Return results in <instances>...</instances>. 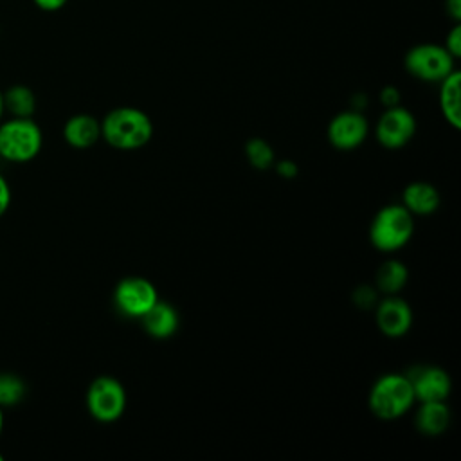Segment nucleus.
<instances>
[{
	"label": "nucleus",
	"instance_id": "nucleus-2",
	"mask_svg": "<svg viewBox=\"0 0 461 461\" xmlns=\"http://www.w3.org/2000/svg\"><path fill=\"white\" fill-rule=\"evenodd\" d=\"M41 146V130L31 117H11L0 122V158L25 164L38 157Z\"/></svg>",
	"mask_w": 461,
	"mask_h": 461
},
{
	"label": "nucleus",
	"instance_id": "nucleus-17",
	"mask_svg": "<svg viewBox=\"0 0 461 461\" xmlns=\"http://www.w3.org/2000/svg\"><path fill=\"white\" fill-rule=\"evenodd\" d=\"M4 94V108L11 117H32L36 110L34 92L25 85H13Z\"/></svg>",
	"mask_w": 461,
	"mask_h": 461
},
{
	"label": "nucleus",
	"instance_id": "nucleus-23",
	"mask_svg": "<svg viewBox=\"0 0 461 461\" xmlns=\"http://www.w3.org/2000/svg\"><path fill=\"white\" fill-rule=\"evenodd\" d=\"M11 185L7 182V178L0 173V218L7 212L9 205H11Z\"/></svg>",
	"mask_w": 461,
	"mask_h": 461
},
{
	"label": "nucleus",
	"instance_id": "nucleus-20",
	"mask_svg": "<svg viewBox=\"0 0 461 461\" xmlns=\"http://www.w3.org/2000/svg\"><path fill=\"white\" fill-rule=\"evenodd\" d=\"M245 153L249 162L258 169H267L274 162V149L263 139H252L245 144Z\"/></svg>",
	"mask_w": 461,
	"mask_h": 461
},
{
	"label": "nucleus",
	"instance_id": "nucleus-21",
	"mask_svg": "<svg viewBox=\"0 0 461 461\" xmlns=\"http://www.w3.org/2000/svg\"><path fill=\"white\" fill-rule=\"evenodd\" d=\"M355 303L360 308H371L376 303V292L371 286L362 285L355 290Z\"/></svg>",
	"mask_w": 461,
	"mask_h": 461
},
{
	"label": "nucleus",
	"instance_id": "nucleus-11",
	"mask_svg": "<svg viewBox=\"0 0 461 461\" xmlns=\"http://www.w3.org/2000/svg\"><path fill=\"white\" fill-rule=\"evenodd\" d=\"M412 313L403 299L389 297L376 306V324L387 337H402L409 331Z\"/></svg>",
	"mask_w": 461,
	"mask_h": 461
},
{
	"label": "nucleus",
	"instance_id": "nucleus-29",
	"mask_svg": "<svg viewBox=\"0 0 461 461\" xmlns=\"http://www.w3.org/2000/svg\"><path fill=\"white\" fill-rule=\"evenodd\" d=\"M4 432V407H0V436Z\"/></svg>",
	"mask_w": 461,
	"mask_h": 461
},
{
	"label": "nucleus",
	"instance_id": "nucleus-27",
	"mask_svg": "<svg viewBox=\"0 0 461 461\" xmlns=\"http://www.w3.org/2000/svg\"><path fill=\"white\" fill-rule=\"evenodd\" d=\"M445 5H447V13L454 20L461 18V0H445Z\"/></svg>",
	"mask_w": 461,
	"mask_h": 461
},
{
	"label": "nucleus",
	"instance_id": "nucleus-18",
	"mask_svg": "<svg viewBox=\"0 0 461 461\" xmlns=\"http://www.w3.org/2000/svg\"><path fill=\"white\" fill-rule=\"evenodd\" d=\"M407 283V267L400 261H385L376 272V286L385 294H396Z\"/></svg>",
	"mask_w": 461,
	"mask_h": 461
},
{
	"label": "nucleus",
	"instance_id": "nucleus-14",
	"mask_svg": "<svg viewBox=\"0 0 461 461\" xmlns=\"http://www.w3.org/2000/svg\"><path fill=\"white\" fill-rule=\"evenodd\" d=\"M403 203L409 212L430 214L439 205V193L427 182H412L403 189Z\"/></svg>",
	"mask_w": 461,
	"mask_h": 461
},
{
	"label": "nucleus",
	"instance_id": "nucleus-4",
	"mask_svg": "<svg viewBox=\"0 0 461 461\" xmlns=\"http://www.w3.org/2000/svg\"><path fill=\"white\" fill-rule=\"evenodd\" d=\"M412 229V212L403 205H387L376 212L369 229V238L378 250L391 252L409 241Z\"/></svg>",
	"mask_w": 461,
	"mask_h": 461
},
{
	"label": "nucleus",
	"instance_id": "nucleus-9",
	"mask_svg": "<svg viewBox=\"0 0 461 461\" xmlns=\"http://www.w3.org/2000/svg\"><path fill=\"white\" fill-rule=\"evenodd\" d=\"M367 135V122L360 112H342L328 126L330 142L339 149H353Z\"/></svg>",
	"mask_w": 461,
	"mask_h": 461
},
{
	"label": "nucleus",
	"instance_id": "nucleus-6",
	"mask_svg": "<svg viewBox=\"0 0 461 461\" xmlns=\"http://www.w3.org/2000/svg\"><path fill=\"white\" fill-rule=\"evenodd\" d=\"M126 405V394L122 385L112 376L95 378L86 391L88 412L103 423L121 418Z\"/></svg>",
	"mask_w": 461,
	"mask_h": 461
},
{
	"label": "nucleus",
	"instance_id": "nucleus-1",
	"mask_svg": "<svg viewBox=\"0 0 461 461\" xmlns=\"http://www.w3.org/2000/svg\"><path fill=\"white\" fill-rule=\"evenodd\" d=\"M149 117L137 108H115L101 122V135L117 149H137L151 137Z\"/></svg>",
	"mask_w": 461,
	"mask_h": 461
},
{
	"label": "nucleus",
	"instance_id": "nucleus-16",
	"mask_svg": "<svg viewBox=\"0 0 461 461\" xmlns=\"http://www.w3.org/2000/svg\"><path fill=\"white\" fill-rule=\"evenodd\" d=\"M459 72L452 70L447 77L441 79V90H439V106L445 115V119L454 126H461V115H459Z\"/></svg>",
	"mask_w": 461,
	"mask_h": 461
},
{
	"label": "nucleus",
	"instance_id": "nucleus-22",
	"mask_svg": "<svg viewBox=\"0 0 461 461\" xmlns=\"http://www.w3.org/2000/svg\"><path fill=\"white\" fill-rule=\"evenodd\" d=\"M445 49L457 58L461 54V27L456 25L452 27V31L447 34V41H445Z\"/></svg>",
	"mask_w": 461,
	"mask_h": 461
},
{
	"label": "nucleus",
	"instance_id": "nucleus-15",
	"mask_svg": "<svg viewBox=\"0 0 461 461\" xmlns=\"http://www.w3.org/2000/svg\"><path fill=\"white\" fill-rule=\"evenodd\" d=\"M450 412L443 402H421L416 412V427L429 436L441 434L448 427Z\"/></svg>",
	"mask_w": 461,
	"mask_h": 461
},
{
	"label": "nucleus",
	"instance_id": "nucleus-10",
	"mask_svg": "<svg viewBox=\"0 0 461 461\" xmlns=\"http://www.w3.org/2000/svg\"><path fill=\"white\" fill-rule=\"evenodd\" d=\"M407 378L420 402H443L450 393V378L439 367H416Z\"/></svg>",
	"mask_w": 461,
	"mask_h": 461
},
{
	"label": "nucleus",
	"instance_id": "nucleus-30",
	"mask_svg": "<svg viewBox=\"0 0 461 461\" xmlns=\"http://www.w3.org/2000/svg\"><path fill=\"white\" fill-rule=\"evenodd\" d=\"M0 461H2V454H0Z\"/></svg>",
	"mask_w": 461,
	"mask_h": 461
},
{
	"label": "nucleus",
	"instance_id": "nucleus-3",
	"mask_svg": "<svg viewBox=\"0 0 461 461\" xmlns=\"http://www.w3.org/2000/svg\"><path fill=\"white\" fill-rule=\"evenodd\" d=\"M414 391L407 375H384L369 393V407L382 420L402 416L414 402Z\"/></svg>",
	"mask_w": 461,
	"mask_h": 461
},
{
	"label": "nucleus",
	"instance_id": "nucleus-24",
	"mask_svg": "<svg viewBox=\"0 0 461 461\" xmlns=\"http://www.w3.org/2000/svg\"><path fill=\"white\" fill-rule=\"evenodd\" d=\"M380 99L382 103L391 108V106H398V101H400V92L394 88V86H385L380 94Z\"/></svg>",
	"mask_w": 461,
	"mask_h": 461
},
{
	"label": "nucleus",
	"instance_id": "nucleus-5",
	"mask_svg": "<svg viewBox=\"0 0 461 461\" xmlns=\"http://www.w3.org/2000/svg\"><path fill=\"white\" fill-rule=\"evenodd\" d=\"M405 68L418 79L441 81L454 70V56L441 45L421 43L405 54Z\"/></svg>",
	"mask_w": 461,
	"mask_h": 461
},
{
	"label": "nucleus",
	"instance_id": "nucleus-19",
	"mask_svg": "<svg viewBox=\"0 0 461 461\" xmlns=\"http://www.w3.org/2000/svg\"><path fill=\"white\" fill-rule=\"evenodd\" d=\"M25 396V382L14 373H0V407H14Z\"/></svg>",
	"mask_w": 461,
	"mask_h": 461
},
{
	"label": "nucleus",
	"instance_id": "nucleus-12",
	"mask_svg": "<svg viewBox=\"0 0 461 461\" xmlns=\"http://www.w3.org/2000/svg\"><path fill=\"white\" fill-rule=\"evenodd\" d=\"M63 137L72 148L86 149L94 146L101 137V124L95 117L88 113H77L65 122Z\"/></svg>",
	"mask_w": 461,
	"mask_h": 461
},
{
	"label": "nucleus",
	"instance_id": "nucleus-13",
	"mask_svg": "<svg viewBox=\"0 0 461 461\" xmlns=\"http://www.w3.org/2000/svg\"><path fill=\"white\" fill-rule=\"evenodd\" d=\"M140 317H142L146 331L157 339L171 337L178 326V315H176L175 308L158 299Z\"/></svg>",
	"mask_w": 461,
	"mask_h": 461
},
{
	"label": "nucleus",
	"instance_id": "nucleus-7",
	"mask_svg": "<svg viewBox=\"0 0 461 461\" xmlns=\"http://www.w3.org/2000/svg\"><path fill=\"white\" fill-rule=\"evenodd\" d=\"M416 121L412 113L402 106H391L380 117L376 126V137L385 148H402L414 135Z\"/></svg>",
	"mask_w": 461,
	"mask_h": 461
},
{
	"label": "nucleus",
	"instance_id": "nucleus-28",
	"mask_svg": "<svg viewBox=\"0 0 461 461\" xmlns=\"http://www.w3.org/2000/svg\"><path fill=\"white\" fill-rule=\"evenodd\" d=\"M4 113H5V108H4V94H2V90H0V121H2Z\"/></svg>",
	"mask_w": 461,
	"mask_h": 461
},
{
	"label": "nucleus",
	"instance_id": "nucleus-26",
	"mask_svg": "<svg viewBox=\"0 0 461 461\" xmlns=\"http://www.w3.org/2000/svg\"><path fill=\"white\" fill-rule=\"evenodd\" d=\"M277 173L285 178H294L297 175V166L292 160H281L277 164Z\"/></svg>",
	"mask_w": 461,
	"mask_h": 461
},
{
	"label": "nucleus",
	"instance_id": "nucleus-25",
	"mask_svg": "<svg viewBox=\"0 0 461 461\" xmlns=\"http://www.w3.org/2000/svg\"><path fill=\"white\" fill-rule=\"evenodd\" d=\"M34 4H36V7H40L41 11H49V13H52V11H58V9H61L68 0H32Z\"/></svg>",
	"mask_w": 461,
	"mask_h": 461
},
{
	"label": "nucleus",
	"instance_id": "nucleus-8",
	"mask_svg": "<svg viewBox=\"0 0 461 461\" xmlns=\"http://www.w3.org/2000/svg\"><path fill=\"white\" fill-rule=\"evenodd\" d=\"M157 301L155 286L142 277H128L115 288V304L126 315L140 317Z\"/></svg>",
	"mask_w": 461,
	"mask_h": 461
}]
</instances>
